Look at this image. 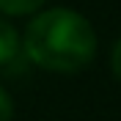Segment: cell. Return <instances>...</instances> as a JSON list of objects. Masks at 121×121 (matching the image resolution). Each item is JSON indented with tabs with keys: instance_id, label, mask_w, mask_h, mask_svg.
Instances as JSON below:
<instances>
[{
	"instance_id": "obj_1",
	"label": "cell",
	"mask_w": 121,
	"mask_h": 121,
	"mask_svg": "<svg viewBox=\"0 0 121 121\" xmlns=\"http://www.w3.org/2000/svg\"><path fill=\"white\" fill-rule=\"evenodd\" d=\"M22 47L39 69L72 74L94 60L96 33L88 19L72 8H47L30 19Z\"/></svg>"
},
{
	"instance_id": "obj_2",
	"label": "cell",
	"mask_w": 121,
	"mask_h": 121,
	"mask_svg": "<svg viewBox=\"0 0 121 121\" xmlns=\"http://www.w3.org/2000/svg\"><path fill=\"white\" fill-rule=\"evenodd\" d=\"M17 52H19V36H17L14 25L0 17V66L11 63L17 58Z\"/></svg>"
},
{
	"instance_id": "obj_3",
	"label": "cell",
	"mask_w": 121,
	"mask_h": 121,
	"mask_svg": "<svg viewBox=\"0 0 121 121\" xmlns=\"http://www.w3.org/2000/svg\"><path fill=\"white\" fill-rule=\"evenodd\" d=\"M47 0H0V14H11V17H22L33 14L44 6Z\"/></svg>"
},
{
	"instance_id": "obj_4",
	"label": "cell",
	"mask_w": 121,
	"mask_h": 121,
	"mask_svg": "<svg viewBox=\"0 0 121 121\" xmlns=\"http://www.w3.org/2000/svg\"><path fill=\"white\" fill-rule=\"evenodd\" d=\"M11 118H14V102L6 88H0V121H11Z\"/></svg>"
},
{
	"instance_id": "obj_5",
	"label": "cell",
	"mask_w": 121,
	"mask_h": 121,
	"mask_svg": "<svg viewBox=\"0 0 121 121\" xmlns=\"http://www.w3.org/2000/svg\"><path fill=\"white\" fill-rule=\"evenodd\" d=\"M110 69H113V74L121 80V39L113 44V52H110Z\"/></svg>"
}]
</instances>
